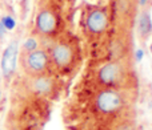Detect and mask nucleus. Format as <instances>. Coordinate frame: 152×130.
Returning a JSON list of instances; mask_svg holds the SVG:
<instances>
[{
	"label": "nucleus",
	"instance_id": "nucleus-1",
	"mask_svg": "<svg viewBox=\"0 0 152 130\" xmlns=\"http://www.w3.org/2000/svg\"><path fill=\"white\" fill-rule=\"evenodd\" d=\"M97 80L105 88H127L134 80V72L128 64L120 60H113L102 65L97 72Z\"/></svg>",
	"mask_w": 152,
	"mask_h": 130
},
{
	"label": "nucleus",
	"instance_id": "nucleus-2",
	"mask_svg": "<svg viewBox=\"0 0 152 130\" xmlns=\"http://www.w3.org/2000/svg\"><path fill=\"white\" fill-rule=\"evenodd\" d=\"M20 66L23 72L29 77L47 74L51 66L50 55L44 49H35L31 52H21Z\"/></svg>",
	"mask_w": 152,
	"mask_h": 130
},
{
	"label": "nucleus",
	"instance_id": "nucleus-3",
	"mask_svg": "<svg viewBox=\"0 0 152 130\" xmlns=\"http://www.w3.org/2000/svg\"><path fill=\"white\" fill-rule=\"evenodd\" d=\"M51 64L58 70L67 72L74 68L77 60V51L76 47L68 40H59L53 44L50 55Z\"/></svg>",
	"mask_w": 152,
	"mask_h": 130
},
{
	"label": "nucleus",
	"instance_id": "nucleus-4",
	"mask_svg": "<svg viewBox=\"0 0 152 130\" xmlns=\"http://www.w3.org/2000/svg\"><path fill=\"white\" fill-rule=\"evenodd\" d=\"M124 97L118 92V89L105 88L96 94L95 105L96 109L103 114H113L120 112L124 108Z\"/></svg>",
	"mask_w": 152,
	"mask_h": 130
},
{
	"label": "nucleus",
	"instance_id": "nucleus-5",
	"mask_svg": "<svg viewBox=\"0 0 152 130\" xmlns=\"http://www.w3.org/2000/svg\"><path fill=\"white\" fill-rule=\"evenodd\" d=\"M110 19L104 8H92L86 17V29L92 36H100L108 28Z\"/></svg>",
	"mask_w": 152,
	"mask_h": 130
},
{
	"label": "nucleus",
	"instance_id": "nucleus-6",
	"mask_svg": "<svg viewBox=\"0 0 152 130\" xmlns=\"http://www.w3.org/2000/svg\"><path fill=\"white\" fill-rule=\"evenodd\" d=\"M35 27L36 31L43 36H52L59 27L58 13L51 8H43L36 16Z\"/></svg>",
	"mask_w": 152,
	"mask_h": 130
},
{
	"label": "nucleus",
	"instance_id": "nucleus-7",
	"mask_svg": "<svg viewBox=\"0 0 152 130\" xmlns=\"http://www.w3.org/2000/svg\"><path fill=\"white\" fill-rule=\"evenodd\" d=\"M16 57H18V43L12 41L1 56V73L4 78H11L16 68Z\"/></svg>",
	"mask_w": 152,
	"mask_h": 130
},
{
	"label": "nucleus",
	"instance_id": "nucleus-8",
	"mask_svg": "<svg viewBox=\"0 0 152 130\" xmlns=\"http://www.w3.org/2000/svg\"><path fill=\"white\" fill-rule=\"evenodd\" d=\"M29 89L40 96H48L55 90V80L52 77H48L47 74L31 77Z\"/></svg>",
	"mask_w": 152,
	"mask_h": 130
},
{
	"label": "nucleus",
	"instance_id": "nucleus-9",
	"mask_svg": "<svg viewBox=\"0 0 152 130\" xmlns=\"http://www.w3.org/2000/svg\"><path fill=\"white\" fill-rule=\"evenodd\" d=\"M152 32V20H151V16L148 12L142 13L139 19V33L142 36V39H147L150 36V33Z\"/></svg>",
	"mask_w": 152,
	"mask_h": 130
},
{
	"label": "nucleus",
	"instance_id": "nucleus-10",
	"mask_svg": "<svg viewBox=\"0 0 152 130\" xmlns=\"http://www.w3.org/2000/svg\"><path fill=\"white\" fill-rule=\"evenodd\" d=\"M39 48V44H37V40L35 37H29L24 41V44L21 45V52H31V51H35Z\"/></svg>",
	"mask_w": 152,
	"mask_h": 130
},
{
	"label": "nucleus",
	"instance_id": "nucleus-11",
	"mask_svg": "<svg viewBox=\"0 0 152 130\" xmlns=\"http://www.w3.org/2000/svg\"><path fill=\"white\" fill-rule=\"evenodd\" d=\"M1 24L3 25H4V28L5 29H13L15 28V20H13L12 17H11V16H4V17H1Z\"/></svg>",
	"mask_w": 152,
	"mask_h": 130
},
{
	"label": "nucleus",
	"instance_id": "nucleus-12",
	"mask_svg": "<svg viewBox=\"0 0 152 130\" xmlns=\"http://www.w3.org/2000/svg\"><path fill=\"white\" fill-rule=\"evenodd\" d=\"M143 56H144V52H143V49H140V48H139V49L135 52V58H136L137 63H139V61L143 58Z\"/></svg>",
	"mask_w": 152,
	"mask_h": 130
},
{
	"label": "nucleus",
	"instance_id": "nucleus-13",
	"mask_svg": "<svg viewBox=\"0 0 152 130\" xmlns=\"http://www.w3.org/2000/svg\"><path fill=\"white\" fill-rule=\"evenodd\" d=\"M5 32H7V29L4 28V25L1 24V21H0V36H4Z\"/></svg>",
	"mask_w": 152,
	"mask_h": 130
},
{
	"label": "nucleus",
	"instance_id": "nucleus-14",
	"mask_svg": "<svg viewBox=\"0 0 152 130\" xmlns=\"http://www.w3.org/2000/svg\"><path fill=\"white\" fill-rule=\"evenodd\" d=\"M148 0H139V4L140 5H145V3H147Z\"/></svg>",
	"mask_w": 152,
	"mask_h": 130
},
{
	"label": "nucleus",
	"instance_id": "nucleus-15",
	"mask_svg": "<svg viewBox=\"0 0 152 130\" xmlns=\"http://www.w3.org/2000/svg\"><path fill=\"white\" fill-rule=\"evenodd\" d=\"M150 51H151V53H152V43H151V45H150Z\"/></svg>",
	"mask_w": 152,
	"mask_h": 130
}]
</instances>
